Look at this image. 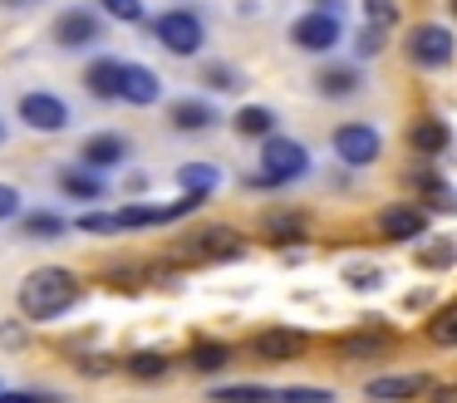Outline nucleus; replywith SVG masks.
Instances as JSON below:
<instances>
[{
  "mask_svg": "<svg viewBox=\"0 0 457 403\" xmlns=\"http://www.w3.org/2000/svg\"><path fill=\"white\" fill-rule=\"evenodd\" d=\"M74 300H79V275L64 265H35L21 281V310L30 320H60Z\"/></svg>",
  "mask_w": 457,
  "mask_h": 403,
  "instance_id": "nucleus-1",
  "label": "nucleus"
},
{
  "mask_svg": "<svg viewBox=\"0 0 457 403\" xmlns=\"http://www.w3.org/2000/svg\"><path fill=\"white\" fill-rule=\"evenodd\" d=\"M310 172V153L295 138H266L261 143V172L246 177V187H286Z\"/></svg>",
  "mask_w": 457,
  "mask_h": 403,
  "instance_id": "nucleus-2",
  "label": "nucleus"
},
{
  "mask_svg": "<svg viewBox=\"0 0 457 403\" xmlns=\"http://www.w3.org/2000/svg\"><path fill=\"white\" fill-rule=\"evenodd\" d=\"M178 251L187 261H231V256L246 251V236L231 231V226H197L192 236H182Z\"/></svg>",
  "mask_w": 457,
  "mask_h": 403,
  "instance_id": "nucleus-3",
  "label": "nucleus"
},
{
  "mask_svg": "<svg viewBox=\"0 0 457 403\" xmlns=\"http://www.w3.org/2000/svg\"><path fill=\"white\" fill-rule=\"evenodd\" d=\"M457 55V39L447 25H418L413 35H408V59H413L418 69H447Z\"/></svg>",
  "mask_w": 457,
  "mask_h": 403,
  "instance_id": "nucleus-4",
  "label": "nucleus"
},
{
  "mask_svg": "<svg viewBox=\"0 0 457 403\" xmlns=\"http://www.w3.org/2000/svg\"><path fill=\"white\" fill-rule=\"evenodd\" d=\"M374 226H378L384 241H413V236H423V226H428V206L423 202H394V206H384V212L374 216Z\"/></svg>",
  "mask_w": 457,
  "mask_h": 403,
  "instance_id": "nucleus-5",
  "label": "nucleus"
},
{
  "mask_svg": "<svg viewBox=\"0 0 457 403\" xmlns=\"http://www.w3.org/2000/svg\"><path fill=\"white\" fill-rule=\"evenodd\" d=\"M158 39L172 49V55H197L202 49L197 10H168V15H158Z\"/></svg>",
  "mask_w": 457,
  "mask_h": 403,
  "instance_id": "nucleus-6",
  "label": "nucleus"
},
{
  "mask_svg": "<svg viewBox=\"0 0 457 403\" xmlns=\"http://www.w3.org/2000/svg\"><path fill=\"white\" fill-rule=\"evenodd\" d=\"M378 128H369V123H339L335 128V153L345 157L349 167H364V163H374L378 157Z\"/></svg>",
  "mask_w": 457,
  "mask_h": 403,
  "instance_id": "nucleus-7",
  "label": "nucleus"
},
{
  "mask_svg": "<svg viewBox=\"0 0 457 403\" xmlns=\"http://www.w3.org/2000/svg\"><path fill=\"white\" fill-rule=\"evenodd\" d=\"M290 39H295L300 49H315V55H325V49H335V39H339V15H335V10H310V15L295 20Z\"/></svg>",
  "mask_w": 457,
  "mask_h": 403,
  "instance_id": "nucleus-8",
  "label": "nucleus"
},
{
  "mask_svg": "<svg viewBox=\"0 0 457 403\" xmlns=\"http://www.w3.org/2000/svg\"><path fill=\"white\" fill-rule=\"evenodd\" d=\"M21 118L30 128H40V133H60V128L70 123V108H64V98H54V94H25L21 98Z\"/></svg>",
  "mask_w": 457,
  "mask_h": 403,
  "instance_id": "nucleus-9",
  "label": "nucleus"
},
{
  "mask_svg": "<svg viewBox=\"0 0 457 403\" xmlns=\"http://www.w3.org/2000/svg\"><path fill=\"white\" fill-rule=\"evenodd\" d=\"M300 349H305V334L286 330V324H266V330H256V340H251V354H261V359H295Z\"/></svg>",
  "mask_w": 457,
  "mask_h": 403,
  "instance_id": "nucleus-10",
  "label": "nucleus"
},
{
  "mask_svg": "<svg viewBox=\"0 0 457 403\" xmlns=\"http://www.w3.org/2000/svg\"><path fill=\"white\" fill-rule=\"evenodd\" d=\"M423 389H428L423 374H384V379H369L364 383V393H369V399H378V403H408V399H418Z\"/></svg>",
  "mask_w": 457,
  "mask_h": 403,
  "instance_id": "nucleus-11",
  "label": "nucleus"
},
{
  "mask_svg": "<svg viewBox=\"0 0 457 403\" xmlns=\"http://www.w3.org/2000/svg\"><path fill=\"white\" fill-rule=\"evenodd\" d=\"M94 35H99V15H89V10H64L60 20H54V39L60 45H94Z\"/></svg>",
  "mask_w": 457,
  "mask_h": 403,
  "instance_id": "nucleus-12",
  "label": "nucleus"
},
{
  "mask_svg": "<svg viewBox=\"0 0 457 403\" xmlns=\"http://www.w3.org/2000/svg\"><path fill=\"white\" fill-rule=\"evenodd\" d=\"M84 84H89L94 98H123V64L119 59H94L84 69Z\"/></svg>",
  "mask_w": 457,
  "mask_h": 403,
  "instance_id": "nucleus-13",
  "label": "nucleus"
},
{
  "mask_svg": "<svg viewBox=\"0 0 457 403\" xmlns=\"http://www.w3.org/2000/svg\"><path fill=\"white\" fill-rule=\"evenodd\" d=\"M447 143H453V133H447V123H443V118H418V123L408 128V147H418L423 157L447 153Z\"/></svg>",
  "mask_w": 457,
  "mask_h": 403,
  "instance_id": "nucleus-14",
  "label": "nucleus"
},
{
  "mask_svg": "<svg viewBox=\"0 0 457 403\" xmlns=\"http://www.w3.org/2000/svg\"><path fill=\"white\" fill-rule=\"evenodd\" d=\"M261 236L276 246H290L305 236V212H261Z\"/></svg>",
  "mask_w": 457,
  "mask_h": 403,
  "instance_id": "nucleus-15",
  "label": "nucleus"
},
{
  "mask_svg": "<svg viewBox=\"0 0 457 403\" xmlns=\"http://www.w3.org/2000/svg\"><path fill=\"white\" fill-rule=\"evenodd\" d=\"M123 157H129V143L113 133H94L89 143H84V163L94 167V172H104V167H119Z\"/></svg>",
  "mask_w": 457,
  "mask_h": 403,
  "instance_id": "nucleus-16",
  "label": "nucleus"
},
{
  "mask_svg": "<svg viewBox=\"0 0 457 403\" xmlns=\"http://www.w3.org/2000/svg\"><path fill=\"white\" fill-rule=\"evenodd\" d=\"M123 98H129V104H138V108L158 104V74H153V69H143V64H123Z\"/></svg>",
  "mask_w": 457,
  "mask_h": 403,
  "instance_id": "nucleus-17",
  "label": "nucleus"
},
{
  "mask_svg": "<svg viewBox=\"0 0 457 403\" xmlns=\"http://www.w3.org/2000/svg\"><path fill=\"white\" fill-rule=\"evenodd\" d=\"M315 84H320V94L325 98H349L359 88V69H349V64H325L315 74Z\"/></svg>",
  "mask_w": 457,
  "mask_h": 403,
  "instance_id": "nucleus-18",
  "label": "nucleus"
},
{
  "mask_svg": "<svg viewBox=\"0 0 457 403\" xmlns=\"http://www.w3.org/2000/svg\"><path fill=\"white\" fill-rule=\"evenodd\" d=\"M217 123V108L212 104H197V98H182V104H172V128H182V133H202V128Z\"/></svg>",
  "mask_w": 457,
  "mask_h": 403,
  "instance_id": "nucleus-19",
  "label": "nucleus"
},
{
  "mask_svg": "<svg viewBox=\"0 0 457 403\" xmlns=\"http://www.w3.org/2000/svg\"><path fill=\"white\" fill-rule=\"evenodd\" d=\"M60 187L70 197H79V202H99L104 197V177L94 172V167H70V172L60 177Z\"/></svg>",
  "mask_w": 457,
  "mask_h": 403,
  "instance_id": "nucleus-20",
  "label": "nucleus"
},
{
  "mask_svg": "<svg viewBox=\"0 0 457 403\" xmlns=\"http://www.w3.org/2000/svg\"><path fill=\"white\" fill-rule=\"evenodd\" d=\"M178 182H182V192H187V197H207V192H217L221 167H212V163H187V167L178 172Z\"/></svg>",
  "mask_w": 457,
  "mask_h": 403,
  "instance_id": "nucleus-21",
  "label": "nucleus"
},
{
  "mask_svg": "<svg viewBox=\"0 0 457 403\" xmlns=\"http://www.w3.org/2000/svg\"><path fill=\"white\" fill-rule=\"evenodd\" d=\"M270 128H276V113H270V108H261V104H246L237 113V133L241 138H261V143H266Z\"/></svg>",
  "mask_w": 457,
  "mask_h": 403,
  "instance_id": "nucleus-22",
  "label": "nucleus"
},
{
  "mask_svg": "<svg viewBox=\"0 0 457 403\" xmlns=\"http://www.w3.org/2000/svg\"><path fill=\"white\" fill-rule=\"evenodd\" d=\"M227 359H231L227 344H212V340H197V344L187 349V364H192L197 374H217V369H227Z\"/></svg>",
  "mask_w": 457,
  "mask_h": 403,
  "instance_id": "nucleus-23",
  "label": "nucleus"
},
{
  "mask_svg": "<svg viewBox=\"0 0 457 403\" xmlns=\"http://www.w3.org/2000/svg\"><path fill=\"white\" fill-rule=\"evenodd\" d=\"M428 340H433L437 349H457V300L443 305V310L428 320Z\"/></svg>",
  "mask_w": 457,
  "mask_h": 403,
  "instance_id": "nucleus-24",
  "label": "nucleus"
},
{
  "mask_svg": "<svg viewBox=\"0 0 457 403\" xmlns=\"http://www.w3.org/2000/svg\"><path fill=\"white\" fill-rule=\"evenodd\" d=\"M212 399L217 403H280V393L266 389V383H231V389H217Z\"/></svg>",
  "mask_w": 457,
  "mask_h": 403,
  "instance_id": "nucleus-25",
  "label": "nucleus"
},
{
  "mask_svg": "<svg viewBox=\"0 0 457 403\" xmlns=\"http://www.w3.org/2000/svg\"><path fill=\"white\" fill-rule=\"evenodd\" d=\"M453 261H457V246L447 241V236H433V241L418 251V265H423V271H447Z\"/></svg>",
  "mask_w": 457,
  "mask_h": 403,
  "instance_id": "nucleus-26",
  "label": "nucleus"
},
{
  "mask_svg": "<svg viewBox=\"0 0 457 403\" xmlns=\"http://www.w3.org/2000/svg\"><path fill=\"white\" fill-rule=\"evenodd\" d=\"M123 369H129L133 379H162V374L172 369V359H168V354H129Z\"/></svg>",
  "mask_w": 457,
  "mask_h": 403,
  "instance_id": "nucleus-27",
  "label": "nucleus"
},
{
  "mask_svg": "<svg viewBox=\"0 0 457 403\" xmlns=\"http://www.w3.org/2000/svg\"><path fill=\"white\" fill-rule=\"evenodd\" d=\"M364 25L388 35V29L398 25V0H364Z\"/></svg>",
  "mask_w": 457,
  "mask_h": 403,
  "instance_id": "nucleus-28",
  "label": "nucleus"
},
{
  "mask_svg": "<svg viewBox=\"0 0 457 403\" xmlns=\"http://www.w3.org/2000/svg\"><path fill=\"white\" fill-rule=\"evenodd\" d=\"M388 340L384 334H349V340H339V354H384Z\"/></svg>",
  "mask_w": 457,
  "mask_h": 403,
  "instance_id": "nucleus-29",
  "label": "nucleus"
},
{
  "mask_svg": "<svg viewBox=\"0 0 457 403\" xmlns=\"http://www.w3.org/2000/svg\"><path fill=\"white\" fill-rule=\"evenodd\" d=\"M64 231V222L54 212H30L25 216V236H60Z\"/></svg>",
  "mask_w": 457,
  "mask_h": 403,
  "instance_id": "nucleus-30",
  "label": "nucleus"
},
{
  "mask_svg": "<svg viewBox=\"0 0 457 403\" xmlns=\"http://www.w3.org/2000/svg\"><path fill=\"white\" fill-rule=\"evenodd\" d=\"M99 10H109L113 20H129V25L143 20V0H99Z\"/></svg>",
  "mask_w": 457,
  "mask_h": 403,
  "instance_id": "nucleus-31",
  "label": "nucleus"
},
{
  "mask_svg": "<svg viewBox=\"0 0 457 403\" xmlns=\"http://www.w3.org/2000/svg\"><path fill=\"white\" fill-rule=\"evenodd\" d=\"M403 182H408V187H413V192H418V197H428V192H433V187H443V177H437V172H433V167H428V163H423V167H413V172H403Z\"/></svg>",
  "mask_w": 457,
  "mask_h": 403,
  "instance_id": "nucleus-32",
  "label": "nucleus"
},
{
  "mask_svg": "<svg viewBox=\"0 0 457 403\" xmlns=\"http://www.w3.org/2000/svg\"><path fill=\"white\" fill-rule=\"evenodd\" d=\"M280 403H339L329 389H280Z\"/></svg>",
  "mask_w": 457,
  "mask_h": 403,
  "instance_id": "nucleus-33",
  "label": "nucleus"
},
{
  "mask_svg": "<svg viewBox=\"0 0 457 403\" xmlns=\"http://www.w3.org/2000/svg\"><path fill=\"white\" fill-rule=\"evenodd\" d=\"M79 231L109 236V231H119V216H113V212H84V216H79Z\"/></svg>",
  "mask_w": 457,
  "mask_h": 403,
  "instance_id": "nucleus-34",
  "label": "nucleus"
},
{
  "mask_svg": "<svg viewBox=\"0 0 457 403\" xmlns=\"http://www.w3.org/2000/svg\"><path fill=\"white\" fill-rule=\"evenodd\" d=\"M423 206H428V212H447V216H453L457 212V192L443 182V187H433V192L423 197Z\"/></svg>",
  "mask_w": 457,
  "mask_h": 403,
  "instance_id": "nucleus-35",
  "label": "nucleus"
},
{
  "mask_svg": "<svg viewBox=\"0 0 457 403\" xmlns=\"http://www.w3.org/2000/svg\"><path fill=\"white\" fill-rule=\"evenodd\" d=\"M354 49H359V59H374L378 49H384V29H359V39H354Z\"/></svg>",
  "mask_w": 457,
  "mask_h": 403,
  "instance_id": "nucleus-36",
  "label": "nucleus"
},
{
  "mask_svg": "<svg viewBox=\"0 0 457 403\" xmlns=\"http://www.w3.org/2000/svg\"><path fill=\"white\" fill-rule=\"evenodd\" d=\"M0 403H60L54 393H30V389H11V393H0Z\"/></svg>",
  "mask_w": 457,
  "mask_h": 403,
  "instance_id": "nucleus-37",
  "label": "nucleus"
},
{
  "mask_svg": "<svg viewBox=\"0 0 457 403\" xmlns=\"http://www.w3.org/2000/svg\"><path fill=\"white\" fill-rule=\"evenodd\" d=\"M15 212H21V192H15V187H5V182H0V222H11Z\"/></svg>",
  "mask_w": 457,
  "mask_h": 403,
  "instance_id": "nucleus-38",
  "label": "nucleus"
},
{
  "mask_svg": "<svg viewBox=\"0 0 457 403\" xmlns=\"http://www.w3.org/2000/svg\"><path fill=\"white\" fill-rule=\"evenodd\" d=\"M0 344H5V349H21L25 330H21V324H0Z\"/></svg>",
  "mask_w": 457,
  "mask_h": 403,
  "instance_id": "nucleus-39",
  "label": "nucleus"
},
{
  "mask_svg": "<svg viewBox=\"0 0 457 403\" xmlns=\"http://www.w3.org/2000/svg\"><path fill=\"white\" fill-rule=\"evenodd\" d=\"M207 84H231V69H217V64H207Z\"/></svg>",
  "mask_w": 457,
  "mask_h": 403,
  "instance_id": "nucleus-40",
  "label": "nucleus"
},
{
  "mask_svg": "<svg viewBox=\"0 0 457 403\" xmlns=\"http://www.w3.org/2000/svg\"><path fill=\"white\" fill-rule=\"evenodd\" d=\"M433 403H457V383H443V389L433 393Z\"/></svg>",
  "mask_w": 457,
  "mask_h": 403,
  "instance_id": "nucleus-41",
  "label": "nucleus"
},
{
  "mask_svg": "<svg viewBox=\"0 0 457 403\" xmlns=\"http://www.w3.org/2000/svg\"><path fill=\"white\" fill-rule=\"evenodd\" d=\"M453 15H457V0H453Z\"/></svg>",
  "mask_w": 457,
  "mask_h": 403,
  "instance_id": "nucleus-42",
  "label": "nucleus"
},
{
  "mask_svg": "<svg viewBox=\"0 0 457 403\" xmlns=\"http://www.w3.org/2000/svg\"><path fill=\"white\" fill-rule=\"evenodd\" d=\"M15 5H25V0H15Z\"/></svg>",
  "mask_w": 457,
  "mask_h": 403,
  "instance_id": "nucleus-43",
  "label": "nucleus"
}]
</instances>
